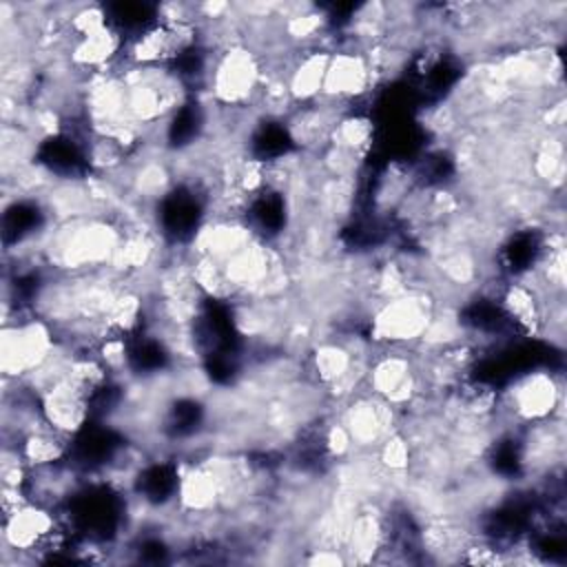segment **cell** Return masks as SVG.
Instances as JSON below:
<instances>
[{"instance_id": "cell-1", "label": "cell", "mask_w": 567, "mask_h": 567, "mask_svg": "<svg viewBox=\"0 0 567 567\" xmlns=\"http://www.w3.org/2000/svg\"><path fill=\"white\" fill-rule=\"evenodd\" d=\"M498 416L509 427L565 419V381L560 372L534 368L514 377L501 392Z\"/></svg>"}, {"instance_id": "cell-2", "label": "cell", "mask_w": 567, "mask_h": 567, "mask_svg": "<svg viewBox=\"0 0 567 567\" xmlns=\"http://www.w3.org/2000/svg\"><path fill=\"white\" fill-rule=\"evenodd\" d=\"M436 306L439 299L434 292L423 288H414L381 301L370 312L368 337L374 346L414 350L421 343Z\"/></svg>"}, {"instance_id": "cell-3", "label": "cell", "mask_w": 567, "mask_h": 567, "mask_svg": "<svg viewBox=\"0 0 567 567\" xmlns=\"http://www.w3.org/2000/svg\"><path fill=\"white\" fill-rule=\"evenodd\" d=\"M261 55L246 42L210 51L206 93L219 106L248 109L261 84Z\"/></svg>"}, {"instance_id": "cell-4", "label": "cell", "mask_w": 567, "mask_h": 567, "mask_svg": "<svg viewBox=\"0 0 567 567\" xmlns=\"http://www.w3.org/2000/svg\"><path fill=\"white\" fill-rule=\"evenodd\" d=\"M334 408V419L348 430L354 454H374L399 427V410L365 388Z\"/></svg>"}, {"instance_id": "cell-5", "label": "cell", "mask_w": 567, "mask_h": 567, "mask_svg": "<svg viewBox=\"0 0 567 567\" xmlns=\"http://www.w3.org/2000/svg\"><path fill=\"white\" fill-rule=\"evenodd\" d=\"M374 91L370 64L363 51L341 47L330 53L323 86L319 100L348 113L357 102L365 100Z\"/></svg>"}, {"instance_id": "cell-6", "label": "cell", "mask_w": 567, "mask_h": 567, "mask_svg": "<svg viewBox=\"0 0 567 567\" xmlns=\"http://www.w3.org/2000/svg\"><path fill=\"white\" fill-rule=\"evenodd\" d=\"M38 403H40L42 419L51 427H55L58 432L71 439L82 434L93 419L91 399L82 394L73 383H69L66 377L62 381H55L47 390H42L38 394Z\"/></svg>"}, {"instance_id": "cell-7", "label": "cell", "mask_w": 567, "mask_h": 567, "mask_svg": "<svg viewBox=\"0 0 567 567\" xmlns=\"http://www.w3.org/2000/svg\"><path fill=\"white\" fill-rule=\"evenodd\" d=\"M330 144L348 151L352 155H357L359 159H363L372 144H374V122L365 111L359 109H350L348 113H343L332 133H330Z\"/></svg>"}]
</instances>
